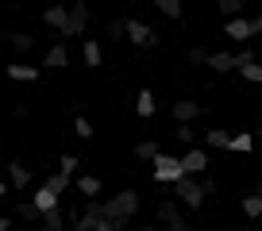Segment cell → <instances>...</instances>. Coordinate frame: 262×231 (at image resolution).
<instances>
[{
	"label": "cell",
	"mask_w": 262,
	"mask_h": 231,
	"mask_svg": "<svg viewBox=\"0 0 262 231\" xmlns=\"http://www.w3.org/2000/svg\"><path fill=\"white\" fill-rule=\"evenodd\" d=\"M70 185H74V181H70V177H62V173H50L47 181H42V189H50V193H54L58 200H62L66 193H70Z\"/></svg>",
	"instance_id": "cell-22"
},
{
	"label": "cell",
	"mask_w": 262,
	"mask_h": 231,
	"mask_svg": "<svg viewBox=\"0 0 262 231\" xmlns=\"http://www.w3.org/2000/svg\"><path fill=\"white\" fill-rule=\"evenodd\" d=\"M39 231H66L62 208H54V212H42V216H39Z\"/></svg>",
	"instance_id": "cell-21"
},
{
	"label": "cell",
	"mask_w": 262,
	"mask_h": 231,
	"mask_svg": "<svg viewBox=\"0 0 262 231\" xmlns=\"http://www.w3.org/2000/svg\"><path fill=\"white\" fill-rule=\"evenodd\" d=\"M205 143H208V147H220V150H228L231 135L224 131V127H212V131H205Z\"/></svg>",
	"instance_id": "cell-25"
},
{
	"label": "cell",
	"mask_w": 262,
	"mask_h": 231,
	"mask_svg": "<svg viewBox=\"0 0 262 231\" xmlns=\"http://www.w3.org/2000/svg\"><path fill=\"white\" fill-rule=\"evenodd\" d=\"M201 112H205V108L196 104V100H178V104H173V120H178V124H193Z\"/></svg>",
	"instance_id": "cell-13"
},
{
	"label": "cell",
	"mask_w": 262,
	"mask_h": 231,
	"mask_svg": "<svg viewBox=\"0 0 262 231\" xmlns=\"http://www.w3.org/2000/svg\"><path fill=\"white\" fill-rule=\"evenodd\" d=\"M254 197H262V181H254Z\"/></svg>",
	"instance_id": "cell-41"
},
{
	"label": "cell",
	"mask_w": 262,
	"mask_h": 231,
	"mask_svg": "<svg viewBox=\"0 0 262 231\" xmlns=\"http://www.w3.org/2000/svg\"><path fill=\"white\" fill-rule=\"evenodd\" d=\"M74 131L81 135V139H93V124L85 120V115H74Z\"/></svg>",
	"instance_id": "cell-33"
},
{
	"label": "cell",
	"mask_w": 262,
	"mask_h": 231,
	"mask_svg": "<svg viewBox=\"0 0 262 231\" xmlns=\"http://www.w3.org/2000/svg\"><path fill=\"white\" fill-rule=\"evenodd\" d=\"M100 185H104V181H100L97 173H77V181H74V189H77V193H81V197H85V200H97V193H100Z\"/></svg>",
	"instance_id": "cell-11"
},
{
	"label": "cell",
	"mask_w": 262,
	"mask_h": 231,
	"mask_svg": "<svg viewBox=\"0 0 262 231\" xmlns=\"http://www.w3.org/2000/svg\"><path fill=\"white\" fill-rule=\"evenodd\" d=\"M85 66H93V70H97L100 66V62H104V50H100V42L97 39H85Z\"/></svg>",
	"instance_id": "cell-23"
},
{
	"label": "cell",
	"mask_w": 262,
	"mask_h": 231,
	"mask_svg": "<svg viewBox=\"0 0 262 231\" xmlns=\"http://www.w3.org/2000/svg\"><path fill=\"white\" fill-rule=\"evenodd\" d=\"M158 100H155V89H139V97H135V115L139 120H147V115H155Z\"/></svg>",
	"instance_id": "cell-14"
},
{
	"label": "cell",
	"mask_w": 262,
	"mask_h": 231,
	"mask_svg": "<svg viewBox=\"0 0 262 231\" xmlns=\"http://www.w3.org/2000/svg\"><path fill=\"white\" fill-rule=\"evenodd\" d=\"M104 35H108V39H123V19H108Z\"/></svg>",
	"instance_id": "cell-35"
},
{
	"label": "cell",
	"mask_w": 262,
	"mask_h": 231,
	"mask_svg": "<svg viewBox=\"0 0 262 231\" xmlns=\"http://www.w3.org/2000/svg\"><path fill=\"white\" fill-rule=\"evenodd\" d=\"M254 143H251V135H231V143H228V150H235V154H247Z\"/></svg>",
	"instance_id": "cell-30"
},
{
	"label": "cell",
	"mask_w": 262,
	"mask_h": 231,
	"mask_svg": "<svg viewBox=\"0 0 262 231\" xmlns=\"http://www.w3.org/2000/svg\"><path fill=\"white\" fill-rule=\"evenodd\" d=\"M224 35L235 42H247L251 39V27H247V16H235V19H224Z\"/></svg>",
	"instance_id": "cell-12"
},
{
	"label": "cell",
	"mask_w": 262,
	"mask_h": 231,
	"mask_svg": "<svg viewBox=\"0 0 262 231\" xmlns=\"http://www.w3.org/2000/svg\"><path fill=\"white\" fill-rule=\"evenodd\" d=\"M27 185H31V170H27V162L12 158V162H8V189H27Z\"/></svg>",
	"instance_id": "cell-8"
},
{
	"label": "cell",
	"mask_w": 262,
	"mask_h": 231,
	"mask_svg": "<svg viewBox=\"0 0 262 231\" xmlns=\"http://www.w3.org/2000/svg\"><path fill=\"white\" fill-rule=\"evenodd\" d=\"M181 158V170H185V177H196V173L208 170V154L205 150H189V154H178Z\"/></svg>",
	"instance_id": "cell-7"
},
{
	"label": "cell",
	"mask_w": 262,
	"mask_h": 231,
	"mask_svg": "<svg viewBox=\"0 0 262 231\" xmlns=\"http://www.w3.org/2000/svg\"><path fill=\"white\" fill-rule=\"evenodd\" d=\"M155 216H158V223H162V227H173V223L185 220V216H181V204H178V200H158Z\"/></svg>",
	"instance_id": "cell-9"
},
{
	"label": "cell",
	"mask_w": 262,
	"mask_h": 231,
	"mask_svg": "<svg viewBox=\"0 0 262 231\" xmlns=\"http://www.w3.org/2000/svg\"><path fill=\"white\" fill-rule=\"evenodd\" d=\"M181 227H185V220H181V223H173V227H155V231H181Z\"/></svg>",
	"instance_id": "cell-39"
},
{
	"label": "cell",
	"mask_w": 262,
	"mask_h": 231,
	"mask_svg": "<svg viewBox=\"0 0 262 231\" xmlns=\"http://www.w3.org/2000/svg\"><path fill=\"white\" fill-rule=\"evenodd\" d=\"M97 231H112V227H108V223H97Z\"/></svg>",
	"instance_id": "cell-42"
},
{
	"label": "cell",
	"mask_w": 262,
	"mask_h": 231,
	"mask_svg": "<svg viewBox=\"0 0 262 231\" xmlns=\"http://www.w3.org/2000/svg\"><path fill=\"white\" fill-rule=\"evenodd\" d=\"M39 74H42V70L39 66H27V62H12V66H8L12 81H39Z\"/></svg>",
	"instance_id": "cell-15"
},
{
	"label": "cell",
	"mask_w": 262,
	"mask_h": 231,
	"mask_svg": "<svg viewBox=\"0 0 262 231\" xmlns=\"http://www.w3.org/2000/svg\"><path fill=\"white\" fill-rule=\"evenodd\" d=\"M66 16H70V8H66V4H50V8L42 12V24L54 27V31H62V27H66Z\"/></svg>",
	"instance_id": "cell-16"
},
{
	"label": "cell",
	"mask_w": 262,
	"mask_h": 231,
	"mask_svg": "<svg viewBox=\"0 0 262 231\" xmlns=\"http://www.w3.org/2000/svg\"><path fill=\"white\" fill-rule=\"evenodd\" d=\"M181 177H185V170H181V158L178 154H158L155 158V185L170 189V185H178Z\"/></svg>",
	"instance_id": "cell-2"
},
{
	"label": "cell",
	"mask_w": 262,
	"mask_h": 231,
	"mask_svg": "<svg viewBox=\"0 0 262 231\" xmlns=\"http://www.w3.org/2000/svg\"><path fill=\"white\" fill-rule=\"evenodd\" d=\"M85 31H89V4H85V0H74V4H70V16H66L62 35H66V39H74V35H85Z\"/></svg>",
	"instance_id": "cell-4"
},
{
	"label": "cell",
	"mask_w": 262,
	"mask_h": 231,
	"mask_svg": "<svg viewBox=\"0 0 262 231\" xmlns=\"http://www.w3.org/2000/svg\"><path fill=\"white\" fill-rule=\"evenodd\" d=\"M16 216H19V220H27V223H39V208H35L31 200H24V204L16 208Z\"/></svg>",
	"instance_id": "cell-31"
},
{
	"label": "cell",
	"mask_w": 262,
	"mask_h": 231,
	"mask_svg": "<svg viewBox=\"0 0 262 231\" xmlns=\"http://www.w3.org/2000/svg\"><path fill=\"white\" fill-rule=\"evenodd\" d=\"M254 135H258V139H262V124H258V131H254Z\"/></svg>",
	"instance_id": "cell-43"
},
{
	"label": "cell",
	"mask_w": 262,
	"mask_h": 231,
	"mask_svg": "<svg viewBox=\"0 0 262 231\" xmlns=\"http://www.w3.org/2000/svg\"><path fill=\"white\" fill-rule=\"evenodd\" d=\"M58 173L74 181L77 173H81V158H77V154H62V162H58Z\"/></svg>",
	"instance_id": "cell-24"
},
{
	"label": "cell",
	"mask_w": 262,
	"mask_h": 231,
	"mask_svg": "<svg viewBox=\"0 0 262 231\" xmlns=\"http://www.w3.org/2000/svg\"><path fill=\"white\" fill-rule=\"evenodd\" d=\"M247 27H251V39H254V35H262V16H251V19H247Z\"/></svg>",
	"instance_id": "cell-37"
},
{
	"label": "cell",
	"mask_w": 262,
	"mask_h": 231,
	"mask_svg": "<svg viewBox=\"0 0 262 231\" xmlns=\"http://www.w3.org/2000/svg\"><path fill=\"white\" fill-rule=\"evenodd\" d=\"M251 62H258V58H254V50H251V47H243V50L235 54V70H239V66H251Z\"/></svg>",
	"instance_id": "cell-36"
},
{
	"label": "cell",
	"mask_w": 262,
	"mask_h": 231,
	"mask_svg": "<svg viewBox=\"0 0 262 231\" xmlns=\"http://www.w3.org/2000/svg\"><path fill=\"white\" fill-rule=\"evenodd\" d=\"M0 231H12V216H0Z\"/></svg>",
	"instance_id": "cell-38"
},
{
	"label": "cell",
	"mask_w": 262,
	"mask_h": 231,
	"mask_svg": "<svg viewBox=\"0 0 262 231\" xmlns=\"http://www.w3.org/2000/svg\"><path fill=\"white\" fill-rule=\"evenodd\" d=\"M97 223H100V200H85L81 216L74 220V231H97Z\"/></svg>",
	"instance_id": "cell-6"
},
{
	"label": "cell",
	"mask_w": 262,
	"mask_h": 231,
	"mask_svg": "<svg viewBox=\"0 0 262 231\" xmlns=\"http://www.w3.org/2000/svg\"><path fill=\"white\" fill-rule=\"evenodd\" d=\"M155 4H158V12H162L166 19H181V4L178 0H155Z\"/></svg>",
	"instance_id": "cell-28"
},
{
	"label": "cell",
	"mask_w": 262,
	"mask_h": 231,
	"mask_svg": "<svg viewBox=\"0 0 262 231\" xmlns=\"http://www.w3.org/2000/svg\"><path fill=\"white\" fill-rule=\"evenodd\" d=\"M181 231H193V227H189V223H185V227H181Z\"/></svg>",
	"instance_id": "cell-45"
},
{
	"label": "cell",
	"mask_w": 262,
	"mask_h": 231,
	"mask_svg": "<svg viewBox=\"0 0 262 231\" xmlns=\"http://www.w3.org/2000/svg\"><path fill=\"white\" fill-rule=\"evenodd\" d=\"M31 204L39 208V216H42V212H54V208L62 204V200H58L50 189H42V185H39V189H35V200H31Z\"/></svg>",
	"instance_id": "cell-20"
},
{
	"label": "cell",
	"mask_w": 262,
	"mask_h": 231,
	"mask_svg": "<svg viewBox=\"0 0 262 231\" xmlns=\"http://www.w3.org/2000/svg\"><path fill=\"white\" fill-rule=\"evenodd\" d=\"M131 154L139 158V162H155L158 154H162V147H158V139H143V143H135V150Z\"/></svg>",
	"instance_id": "cell-19"
},
{
	"label": "cell",
	"mask_w": 262,
	"mask_h": 231,
	"mask_svg": "<svg viewBox=\"0 0 262 231\" xmlns=\"http://www.w3.org/2000/svg\"><path fill=\"white\" fill-rule=\"evenodd\" d=\"M42 66L47 70H66L70 66V47H66V42H54V47L42 54Z\"/></svg>",
	"instance_id": "cell-10"
},
{
	"label": "cell",
	"mask_w": 262,
	"mask_h": 231,
	"mask_svg": "<svg viewBox=\"0 0 262 231\" xmlns=\"http://www.w3.org/2000/svg\"><path fill=\"white\" fill-rule=\"evenodd\" d=\"M135 231H155V227H135Z\"/></svg>",
	"instance_id": "cell-44"
},
{
	"label": "cell",
	"mask_w": 262,
	"mask_h": 231,
	"mask_svg": "<svg viewBox=\"0 0 262 231\" xmlns=\"http://www.w3.org/2000/svg\"><path fill=\"white\" fill-rule=\"evenodd\" d=\"M135 212H139V193L123 189V193H116L112 200L100 204V223H108L112 231H127V223L135 220Z\"/></svg>",
	"instance_id": "cell-1"
},
{
	"label": "cell",
	"mask_w": 262,
	"mask_h": 231,
	"mask_svg": "<svg viewBox=\"0 0 262 231\" xmlns=\"http://www.w3.org/2000/svg\"><path fill=\"white\" fill-rule=\"evenodd\" d=\"M4 193H8V185H4V177H0V200H4Z\"/></svg>",
	"instance_id": "cell-40"
},
{
	"label": "cell",
	"mask_w": 262,
	"mask_h": 231,
	"mask_svg": "<svg viewBox=\"0 0 262 231\" xmlns=\"http://www.w3.org/2000/svg\"><path fill=\"white\" fill-rule=\"evenodd\" d=\"M239 74L247 77V81H254V85H262V62H251V66H239Z\"/></svg>",
	"instance_id": "cell-32"
},
{
	"label": "cell",
	"mask_w": 262,
	"mask_h": 231,
	"mask_svg": "<svg viewBox=\"0 0 262 231\" xmlns=\"http://www.w3.org/2000/svg\"><path fill=\"white\" fill-rule=\"evenodd\" d=\"M173 135H178V143H189V150H193V139H196V127L193 124H178V127H173Z\"/></svg>",
	"instance_id": "cell-29"
},
{
	"label": "cell",
	"mask_w": 262,
	"mask_h": 231,
	"mask_svg": "<svg viewBox=\"0 0 262 231\" xmlns=\"http://www.w3.org/2000/svg\"><path fill=\"white\" fill-rule=\"evenodd\" d=\"M208 62V50L205 47H189V66H205Z\"/></svg>",
	"instance_id": "cell-34"
},
{
	"label": "cell",
	"mask_w": 262,
	"mask_h": 231,
	"mask_svg": "<svg viewBox=\"0 0 262 231\" xmlns=\"http://www.w3.org/2000/svg\"><path fill=\"white\" fill-rule=\"evenodd\" d=\"M239 208H243V216H251V220H258V216H262V197H254V193H247V197H243V204H239Z\"/></svg>",
	"instance_id": "cell-26"
},
{
	"label": "cell",
	"mask_w": 262,
	"mask_h": 231,
	"mask_svg": "<svg viewBox=\"0 0 262 231\" xmlns=\"http://www.w3.org/2000/svg\"><path fill=\"white\" fill-rule=\"evenodd\" d=\"M170 189H173V200L185 204V208H201V204H205V189H201L196 177H181V181L170 185Z\"/></svg>",
	"instance_id": "cell-3"
},
{
	"label": "cell",
	"mask_w": 262,
	"mask_h": 231,
	"mask_svg": "<svg viewBox=\"0 0 262 231\" xmlns=\"http://www.w3.org/2000/svg\"><path fill=\"white\" fill-rule=\"evenodd\" d=\"M123 35H127L135 47H158V31L143 19H123Z\"/></svg>",
	"instance_id": "cell-5"
},
{
	"label": "cell",
	"mask_w": 262,
	"mask_h": 231,
	"mask_svg": "<svg viewBox=\"0 0 262 231\" xmlns=\"http://www.w3.org/2000/svg\"><path fill=\"white\" fill-rule=\"evenodd\" d=\"M4 39H8V47H12V50H19V54L35 50V35H31V31H8Z\"/></svg>",
	"instance_id": "cell-18"
},
{
	"label": "cell",
	"mask_w": 262,
	"mask_h": 231,
	"mask_svg": "<svg viewBox=\"0 0 262 231\" xmlns=\"http://www.w3.org/2000/svg\"><path fill=\"white\" fill-rule=\"evenodd\" d=\"M205 66H212L216 74H231V70H235V54H228V50H216V54H208Z\"/></svg>",
	"instance_id": "cell-17"
},
{
	"label": "cell",
	"mask_w": 262,
	"mask_h": 231,
	"mask_svg": "<svg viewBox=\"0 0 262 231\" xmlns=\"http://www.w3.org/2000/svg\"><path fill=\"white\" fill-rule=\"evenodd\" d=\"M220 16H224V19L243 16V0H220Z\"/></svg>",
	"instance_id": "cell-27"
}]
</instances>
